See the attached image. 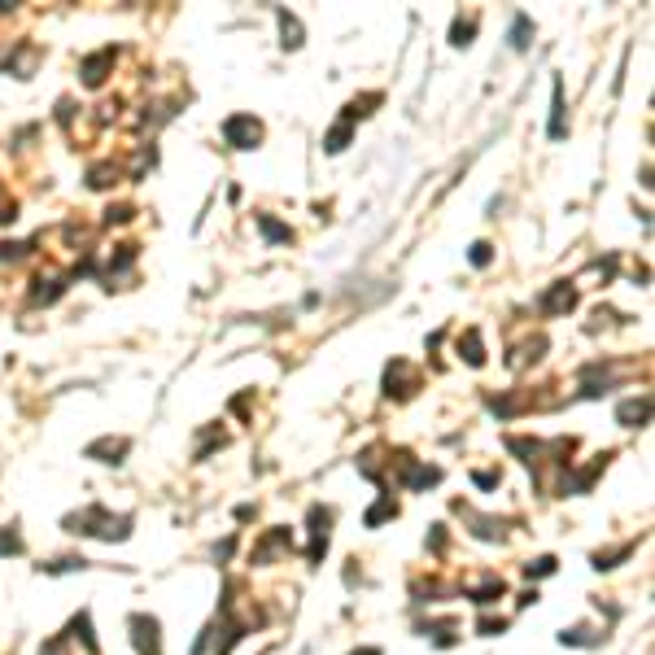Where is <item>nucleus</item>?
Segmentation results:
<instances>
[{
  "label": "nucleus",
  "mask_w": 655,
  "mask_h": 655,
  "mask_svg": "<svg viewBox=\"0 0 655 655\" xmlns=\"http://www.w3.org/2000/svg\"><path fill=\"white\" fill-rule=\"evenodd\" d=\"M223 136H228V144H236V149H254L262 140V122L249 118V114H236V118L223 122Z\"/></svg>",
  "instance_id": "nucleus-1"
},
{
  "label": "nucleus",
  "mask_w": 655,
  "mask_h": 655,
  "mask_svg": "<svg viewBox=\"0 0 655 655\" xmlns=\"http://www.w3.org/2000/svg\"><path fill=\"white\" fill-rule=\"evenodd\" d=\"M132 629H136L140 655H162V647H158V620L153 616H132Z\"/></svg>",
  "instance_id": "nucleus-2"
},
{
  "label": "nucleus",
  "mask_w": 655,
  "mask_h": 655,
  "mask_svg": "<svg viewBox=\"0 0 655 655\" xmlns=\"http://www.w3.org/2000/svg\"><path fill=\"white\" fill-rule=\"evenodd\" d=\"M572 301H576V293H572L568 284H555V289L542 297V311H546V315H560V311H572Z\"/></svg>",
  "instance_id": "nucleus-3"
},
{
  "label": "nucleus",
  "mask_w": 655,
  "mask_h": 655,
  "mask_svg": "<svg viewBox=\"0 0 655 655\" xmlns=\"http://www.w3.org/2000/svg\"><path fill=\"white\" fill-rule=\"evenodd\" d=\"M110 62H114V48H105V53L88 57V62H83V83H88V88H96L100 79H105V66H110Z\"/></svg>",
  "instance_id": "nucleus-4"
},
{
  "label": "nucleus",
  "mask_w": 655,
  "mask_h": 655,
  "mask_svg": "<svg viewBox=\"0 0 655 655\" xmlns=\"http://www.w3.org/2000/svg\"><path fill=\"white\" fill-rule=\"evenodd\" d=\"M564 83L555 79V105H550V140H564Z\"/></svg>",
  "instance_id": "nucleus-5"
},
{
  "label": "nucleus",
  "mask_w": 655,
  "mask_h": 655,
  "mask_svg": "<svg viewBox=\"0 0 655 655\" xmlns=\"http://www.w3.org/2000/svg\"><path fill=\"white\" fill-rule=\"evenodd\" d=\"M88 455H92V459H100V455H110L105 463H118V455H127V441H122V437H118V441H110V437H105V441H96V446H88Z\"/></svg>",
  "instance_id": "nucleus-6"
},
{
  "label": "nucleus",
  "mask_w": 655,
  "mask_h": 655,
  "mask_svg": "<svg viewBox=\"0 0 655 655\" xmlns=\"http://www.w3.org/2000/svg\"><path fill=\"white\" fill-rule=\"evenodd\" d=\"M647 411H651V402H647V398H642V402H625V407H620V424L634 428V419H647Z\"/></svg>",
  "instance_id": "nucleus-7"
},
{
  "label": "nucleus",
  "mask_w": 655,
  "mask_h": 655,
  "mask_svg": "<svg viewBox=\"0 0 655 655\" xmlns=\"http://www.w3.org/2000/svg\"><path fill=\"white\" fill-rule=\"evenodd\" d=\"M385 516H398V502H393V498H385V502H376V507L367 511V524L376 528V524H381Z\"/></svg>",
  "instance_id": "nucleus-8"
},
{
  "label": "nucleus",
  "mask_w": 655,
  "mask_h": 655,
  "mask_svg": "<svg viewBox=\"0 0 655 655\" xmlns=\"http://www.w3.org/2000/svg\"><path fill=\"white\" fill-rule=\"evenodd\" d=\"M280 27H284V48H297V44H301V27H297V18L280 13Z\"/></svg>",
  "instance_id": "nucleus-9"
},
{
  "label": "nucleus",
  "mask_w": 655,
  "mask_h": 655,
  "mask_svg": "<svg viewBox=\"0 0 655 655\" xmlns=\"http://www.w3.org/2000/svg\"><path fill=\"white\" fill-rule=\"evenodd\" d=\"M511 48H516V53H524V48H528V18H516V27H511Z\"/></svg>",
  "instance_id": "nucleus-10"
},
{
  "label": "nucleus",
  "mask_w": 655,
  "mask_h": 655,
  "mask_svg": "<svg viewBox=\"0 0 655 655\" xmlns=\"http://www.w3.org/2000/svg\"><path fill=\"white\" fill-rule=\"evenodd\" d=\"M258 228H262V236H267V240H289V228H280V223H271L267 214H258Z\"/></svg>",
  "instance_id": "nucleus-11"
},
{
  "label": "nucleus",
  "mask_w": 655,
  "mask_h": 655,
  "mask_svg": "<svg viewBox=\"0 0 655 655\" xmlns=\"http://www.w3.org/2000/svg\"><path fill=\"white\" fill-rule=\"evenodd\" d=\"M345 140H349V122H341V127H337L332 136H328V153H341Z\"/></svg>",
  "instance_id": "nucleus-12"
},
{
  "label": "nucleus",
  "mask_w": 655,
  "mask_h": 655,
  "mask_svg": "<svg viewBox=\"0 0 655 655\" xmlns=\"http://www.w3.org/2000/svg\"><path fill=\"white\" fill-rule=\"evenodd\" d=\"M524 572L528 576H546V572H555V560H538V564H528Z\"/></svg>",
  "instance_id": "nucleus-13"
},
{
  "label": "nucleus",
  "mask_w": 655,
  "mask_h": 655,
  "mask_svg": "<svg viewBox=\"0 0 655 655\" xmlns=\"http://www.w3.org/2000/svg\"><path fill=\"white\" fill-rule=\"evenodd\" d=\"M472 262H476V267H485V262H489V245H485V240H481V245H472Z\"/></svg>",
  "instance_id": "nucleus-14"
},
{
  "label": "nucleus",
  "mask_w": 655,
  "mask_h": 655,
  "mask_svg": "<svg viewBox=\"0 0 655 655\" xmlns=\"http://www.w3.org/2000/svg\"><path fill=\"white\" fill-rule=\"evenodd\" d=\"M5 550H9V555H18V550H22L18 533H9V538H0V555H5Z\"/></svg>",
  "instance_id": "nucleus-15"
},
{
  "label": "nucleus",
  "mask_w": 655,
  "mask_h": 655,
  "mask_svg": "<svg viewBox=\"0 0 655 655\" xmlns=\"http://www.w3.org/2000/svg\"><path fill=\"white\" fill-rule=\"evenodd\" d=\"M468 35H472V22H455V44H468Z\"/></svg>",
  "instance_id": "nucleus-16"
},
{
  "label": "nucleus",
  "mask_w": 655,
  "mask_h": 655,
  "mask_svg": "<svg viewBox=\"0 0 655 655\" xmlns=\"http://www.w3.org/2000/svg\"><path fill=\"white\" fill-rule=\"evenodd\" d=\"M359 655H381V651H376V647H367V651H359Z\"/></svg>",
  "instance_id": "nucleus-17"
}]
</instances>
